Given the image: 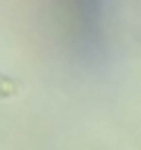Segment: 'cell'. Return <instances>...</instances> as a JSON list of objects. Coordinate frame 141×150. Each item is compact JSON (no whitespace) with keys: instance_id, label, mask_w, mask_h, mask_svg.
<instances>
[{"instance_id":"6da1fadb","label":"cell","mask_w":141,"mask_h":150,"mask_svg":"<svg viewBox=\"0 0 141 150\" xmlns=\"http://www.w3.org/2000/svg\"><path fill=\"white\" fill-rule=\"evenodd\" d=\"M22 94V81L9 78V75H0V100H13Z\"/></svg>"}]
</instances>
